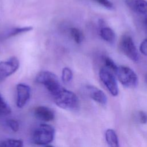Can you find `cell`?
Masks as SVG:
<instances>
[{"instance_id": "cell-19", "label": "cell", "mask_w": 147, "mask_h": 147, "mask_svg": "<svg viewBox=\"0 0 147 147\" xmlns=\"http://www.w3.org/2000/svg\"><path fill=\"white\" fill-rule=\"evenodd\" d=\"M103 61L105 65V67L112 71L113 73L116 74L118 67L117 66L114 61L111 58L107 56H105L103 57Z\"/></svg>"}, {"instance_id": "cell-1", "label": "cell", "mask_w": 147, "mask_h": 147, "mask_svg": "<svg viewBox=\"0 0 147 147\" xmlns=\"http://www.w3.org/2000/svg\"><path fill=\"white\" fill-rule=\"evenodd\" d=\"M55 104L61 109L75 111L79 109V100L72 91L63 88L58 93L53 96Z\"/></svg>"}, {"instance_id": "cell-9", "label": "cell", "mask_w": 147, "mask_h": 147, "mask_svg": "<svg viewBox=\"0 0 147 147\" xmlns=\"http://www.w3.org/2000/svg\"><path fill=\"white\" fill-rule=\"evenodd\" d=\"M34 114L37 119L44 122L53 121L55 116L52 109L44 106L36 107L34 110Z\"/></svg>"}, {"instance_id": "cell-16", "label": "cell", "mask_w": 147, "mask_h": 147, "mask_svg": "<svg viewBox=\"0 0 147 147\" xmlns=\"http://www.w3.org/2000/svg\"><path fill=\"white\" fill-rule=\"evenodd\" d=\"M0 147H24V143L21 140L8 139L3 141L0 144Z\"/></svg>"}, {"instance_id": "cell-3", "label": "cell", "mask_w": 147, "mask_h": 147, "mask_svg": "<svg viewBox=\"0 0 147 147\" xmlns=\"http://www.w3.org/2000/svg\"><path fill=\"white\" fill-rule=\"evenodd\" d=\"M54 128L48 124H41L38 126L32 134V141L38 145H46L51 143L55 137Z\"/></svg>"}, {"instance_id": "cell-12", "label": "cell", "mask_w": 147, "mask_h": 147, "mask_svg": "<svg viewBox=\"0 0 147 147\" xmlns=\"http://www.w3.org/2000/svg\"><path fill=\"white\" fill-rule=\"evenodd\" d=\"M105 139L109 147H119L118 136L113 129H109L106 131Z\"/></svg>"}, {"instance_id": "cell-4", "label": "cell", "mask_w": 147, "mask_h": 147, "mask_svg": "<svg viewBox=\"0 0 147 147\" xmlns=\"http://www.w3.org/2000/svg\"><path fill=\"white\" fill-rule=\"evenodd\" d=\"M120 83L127 88L136 87L138 84V77L135 72L130 68L121 65L118 67L115 74Z\"/></svg>"}, {"instance_id": "cell-17", "label": "cell", "mask_w": 147, "mask_h": 147, "mask_svg": "<svg viewBox=\"0 0 147 147\" xmlns=\"http://www.w3.org/2000/svg\"><path fill=\"white\" fill-rule=\"evenodd\" d=\"M73 78L72 71L68 67H65L63 69L61 72V80L64 83H69Z\"/></svg>"}, {"instance_id": "cell-22", "label": "cell", "mask_w": 147, "mask_h": 147, "mask_svg": "<svg viewBox=\"0 0 147 147\" xmlns=\"http://www.w3.org/2000/svg\"><path fill=\"white\" fill-rule=\"evenodd\" d=\"M139 49L141 53L145 56H147V38L141 43Z\"/></svg>"}, {"instance_id": "cell-21", "label": "cell", "mask_w": 147, "mask_h": 147, "mask_svg": "<svg viewBox=\"0 0 147 147\" xmlns=\"http://www.w3.org/2000/svg\"><path fill=\"white\" fill-rule=\"evenodd\" d=\"M97 2L100 5L103 6L104 7L109 9L111 10L114 8V5L112 2H111L109 0H93Z\"/></svg>"}, {"instance_id": "cell-10", "label": "cell", "mask_w": 147, "mask_h": 147, "mask_svg": "<svg viewBox=\"0 0 147 147\" xmlns=\"http://www.w3.org/2000/svg\"><path fill=\"white\" fill-rule=\"evenodd\" d=\"M86 88L88 95L92 100L102 105L106 104L107 98L103 91L93 86H87Z\"/></svg>"}, {"instance_id": "cell-5", "label": "cell", "mask_w": 147, "mask_h": 147, "mask_svg": "<svg viewBox=\"0 0 147 147\" xmlns=\"http://www.w3.org/2000/svg\"><path fill=\"white\" fill-rule=\"evenodd\" d=\"M119 44L121 51L126 56L134 62L137 63L139 61V53L132 38L130 36L123 35Z\"/></svg>"}, {"instance_id": "cell-7", "label": "cell", "mask_w": 147, "mask_h": 147, "mask_svg": "<svg viewBox=\"0 0 147 147\" xmlns=\"http://www.w3.org/2000/svg\"><path fill=\"white\" fill-rule=\"evenodd\" d=\"M20 67L19 60L16 57H11L9 59L0 62V81L15 73Z\"/></svg>"}, {"instance_id": "cell-11", "label": "cell", "mask_w": 147, "mask_h": 147, "mask_svg": "<svg viewBox=\"0 0 147 147\" xmlns=\"http://www.w3.org/2000/svg\"><path fill=\"white\" fill-rule=\"evenodd\" d=\"M128 6L134 11L143 14H147V1L127 0Z\"/></svg>"}, {"instance_id": "cell-2", "label": "cell", "mask_w": 147, "mask_h": 147, "mask_svg": "<svg viewBox=\"0 0 147 147\" xmlns=\"http://www.w3.org/2000/svg\"><path fill=\"white\" fill-rule=\"evenodd\" d=\"M36 81L42 84L52 96L63 88L58 77L53 72L48 71H42L38 72L36 75Z\"/></svg>"}, {"instance_id": "cell-18", "label": "cell", "mask_w": 147, "mask_h": 147, "mask_svg": "<svg viewBox=\"0 0 147 147\" xmlns=\"http://www.w3.org/2000/svg\"><path fill=\"white\" fill-rule=\"evenodd\" d=\"M11 111L10 107L0 94V115H7Z\"/></svg>"}, {"instance_id": "cell-26", "label": "cell", "mask_w": 147, "mask_h": 147, "mask_svg": "<svg viewBox=\"0 0 147 147\" xmlns=\"http://www.w3.org/2000/svg\"><path fill=\"white\" fill-rule=\"evenodd\" d=\"M145 81H146V83H147V75H146V76H145Z\"/></svg>"}, {"instance_id": "cell-24", "label": "cell", "mask_w": 147, "mask_h": 147, "mask_svg": "<svg viewBox=\"0 0 147 147\" xmlns=\"http://www.w3.org/2000/svg\"><path fill=\"white\" fill-rule=\"evenodd\" d=\"M144 23H145V25L147 28V14L145 16V18H144Z\"/></svg>"}, {"instance_id": "cell-6", "label": "cell", "mask_w": 147, "mask_h": 147, "mask_svg": "<svg viewBox=\"0 0 147 147\" xmlns=\"http://www.w3.org/2000/svg\"><path fill=\"white\" fill-rule=\"evenodd\" d=\"M99 76L109 92L113 96H117L118 94V86L114 73L106 67H102L99 71Z\"/></svg>"}, {"instance_id": "cell-20", "label": "cell", "mask_w": 147, "mask_h": 147, "mask_svg": "<svg viewBox=\"0 0 147 147\" xmlns=\"http://www.w3.org/2000/svg\"><path fill=\"white\" fill-rule=\"evenodd\" d=\"M6 125L14 132H17L19 130L20 125L18 122L14 119H9L6 121Z\"/></svg>"}, {"instance_id": "cell-23", "label": "cell", "mask_w": 147, "mask_h": 147, "mask_svg": "<svg viewBox=\"0 0 147 147\" xmlns=\"http://www.w3.org/2000/svg\"><path fill=\"white\" fill-rule=\"evenodd\" d=\"M138 119L140 123L145 124L147 122V114L143 111H140L138 112Z\"/></svg>"}, {"instance_id": "cell-13", "label": "cell", "mask_w": 147, "mask_h": 147, "mask_svg": "<svg viewBox=\"0 0 147 147\" xmlns=\"http://www.w3.org/2000/svg\"><path fill=\"white\" fill-rule=\"evenodd\" d=\"M100 35L103 40L109 43H113L115 41V34L114 30L109 27H102L100 30Z\"/></svg>"}, {"instance_id": "cell-15", "label": "cell", "mask_w": 147, "mask_h": 147, "mask_svg": "<svg viewBox=\"0 0 147 147\" xmlns=\"http://www.w3.org/2000/svg\"><path fill=\"white\" fill-rule=\"evenodd\" d=\"M70 34L76 43L79 44L83 42L84 40V34L79 29L77 28H71Z\"/></svg>"}, {"instance_id": "cell-25", "label": "cell", "mask_w": 147, "mask_h": 147, "mask_svg": "<svg viewBox=\"0 0 147 147\" xmlns=\"http://www.w3.org/2000/svg\"><path fill=\"white\" fill-rule=\"evenodd\" d=\"M45 147H53V146H52V145H47V146H45Z\"/></svg>"}, {"instance_id": "cell-14", "label": "cell", "mask_w": 147, "mask_h": 147, "mask_svg": "<svg viewBox=\"0 0 147 147\" xmlns=\"http://www.w3.org/2000/svg\"><path fill=\"white\" fill-rule=\"evenodd\" d=\"M33 29L32 26H24V27H18L14 28L8 30L5 34L4 38H9L13 36H15L18 35L21 33H24L25 32H29Z\"/></svg>"}, {"instance_id": "cell-8", "label": "cell", "mask_w": 147, "mask_h": 147, "mask_svg": "<svg viewBox=\"0 0 147 147\" xmlns=\"http://www.w3.org/2000/svg\"><path fill=\"white\" fill-rule=\"evenodd\" d=\"M16 105L18 108L24 107L30 99L31 94L30 87L24 83H19L17 85Z\"/></svg>"}]
</instances>
